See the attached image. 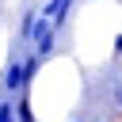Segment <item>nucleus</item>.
<instances>
[{
  "label": "nucleus",
  "mask_w": 122,
  "mask_h": 122,
  "mask_svg": "<svg viewBox=\"0 0 122 122\" xmlns=\"http://www.w3.org/2000/svg\"><path fill=\"white\" fill-rule=\"evenodd\" d=\"M57 30H61V27L38 11V23H34V38H30V46H34V53H38L42 61L53 53V46H57Z\"/></svg>",
  "instance_id": "nucleus-1"
},
{
  "label": "nucleus",
  "mask_w": 122,
  "mask_h": 122,
  "mask_svg": "<svg viewBox=\"0 0 122 122\" xmlns=\"http://www.w3.org/2000/svg\"><path fill=\"white\" fill-rule=\"evenodd\" d=\"M0 88H4V92H19V88H23V57H11V61H8V69H4V76H0Z\"/></svg>",
  "instance_id": "nucleus-2"
},
{
  "label": "nucleus",
  "mask_w": 122,
  "mask_h": 122,
  "mask_svg": "<svg viewBox=\"0 0 122 122\" xmlns=\"http://www.w3.org/2000/svg\"><path fill=\"white\" fill-rule=\"evenodd\" d=\"M38 69H42V57L30 50L27 57H23V88L19 92H30V84H34V76H38Z\"/></svg>",
  "instance_id": "nucleus-3"
},
{
  "label": "nucleus",
  "mask_w": 122,
  "mask_h": 122,
  "mask_svg": "<svg viewBox=\"0 0 122 122\" xmlns=\"http://www.w3.org/2000/svg\"><path fill=\"white\" fill-rule=\"evenodd\" d=\"M15 118H19V122H38L34 111H30V92H19V99H15Z\"/></svg>",
  "instance_id": "nucleus-4"
},
{
  "label": "nucleus",
  "mask_w": 122,
  "mask_h": 122,
  "mask_svg": "<svg viewBox=\"0 0 122 122\" xmlns=\"http://www.w3.org/2000/svg\"><path fill=\"white\" fill-rule=\"evenodd\" d=\"M34 23H38V11H27V15L19 19V38H23V42L34 38Z\"/></svg>",
  "instance_id": "nucleus-5"
},
{
  "label": "nucleus",
  "mask_w": 122,
  "mask_h": 122,
  "mask_svg": "<svg viewBox=\"0 0 122 122\" xmlns=\"http://www.w3.org/2000/svg\"><path fill=\"white\" fill-rule=\"evenodd\" d=\"M0 122H19V118H15V103H11V99H4V103H0Z\"/></svg>",
  "instance_id": "nucleus-6"
},
{
  "label": "nucleus",
  "mask_w": 122,
  "mask_h": 122,
  "mask_svg": "<svg viewBox=\"0 0 122 122\" xmlns=\"http://www.w3.org/2000/svg\"><path fill=\"white\" fill-rule=\"evenodd\" d=\"M114 53H118V57H122V34H118V38H114Z\"/></svg>",
  "instance_id": "nucleus-7"
},
{
  "label": "nucleus",
  "mask_w": 122,
  "mask_h": 122,
  "mask_svg": "<svg viewBox=\"0 0 122 122\" xmlns=\"http://www.w3.org/2000/svg\"><path fill=\"white\" fill-rule=\"evenodd\" d=\"M72 122H92V118H72Z\"/></svg>",
  "instance_id": "nucleus-8"
}]
</instances>
